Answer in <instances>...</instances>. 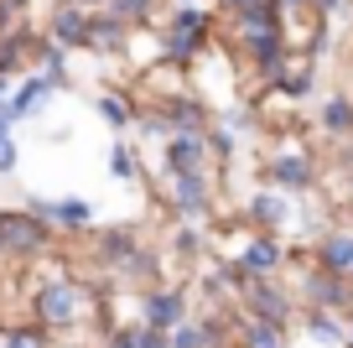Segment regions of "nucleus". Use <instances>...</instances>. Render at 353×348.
<instances>
[{
  "mask_svg": "<svg viewBox=\"0 0 353 348\" xmlns=\"http://www.w3.org/2000/svg\"><path fill=\"white\" fill-rule=\"evenodd\" d=\"M317 177H322V162L307 146H281V151L265 156V182L276 193H312Z\"/></svg>",
  "mask_w": 353,
  "mask_h": 348,
  "instance_id": "obj_4",
  "label": "nucleus"
},
{
  "mask_svg": "<svg viewBox=\"0 0 353 348\" xmlns=\"http://www.w3.org/2000/svg\"><path fill=\"white\" fill-rule=\"evenodd\" d=\"M172 250H176V255H198V250H203L198 229H176V234H172Z\"/></svg>",
  "mask_w": 353,
  "mask_h": 348,
  "instance_id": "obj_32",
  "label": "nucleus"
},
{
  "mask_svg": "<svg viewBox=\"0 0 353 348\" xmlns=\"http://www.w3.org/2000/svg\"><path fill=\"white\" fill-rule=\"evenodd\" d=\"M6 94H11V78H0V99H6Z\"/></svg>",
  "mask_w": 353,
  "mask_h": 348,
  "instance_id": "obj_36",
  "label": "nucleus"
},
{
  "mask_svg": "<svg viewBox=\"0 0 353 348\" xmlns=\"http://www.w3.org/2000/svg\"><path fill=\"white\" fill-rule=\"evenodd\" d=\"M104 348H135V322L130 327L110 322V327H104Z\"/></svg>",
  "mask_w": 353,
  "mask_h": 348,
  "instance_id": "obj_31",
  "label": "nucleus"
},
{
  "mask_svg": "<svg viewBox=\"0 0 353 348\" xmlns=\"http://www.w3.org/2000/svg\"><path fill=\"white\" fill-rule=\"evenodd\" d=\"M296 322H301V338H312V343H322V348H348V317L322 312V307H301Z\"/></svg>",
  "mask_w": 353,
  "mask_h": 348,
  "instance_id": "obj_16",
  "label": "nucleus"
},
{
  "mask_svg": "<svg viewBox=\"0 0 353 348\" xmlns=\"http://www.w3.org/2000/svg\"><path fill=\"white\" fill-rule=\"evenodd\" d=\"M47 42H57L63 52H73V47H83L88 37V11L78 6V0H63V6H52V16H47Z\"/></svg>",
  "mask_w": 353,
  "mask_h": 348,
  "instance_id": "obj_14",
  "label": "nucleus"
},
{
  "mask_svg": "<svg viewBox=\"0 0 353 348\" xmlns=\"http://www.w3.org/2000/svg\"><path fill=\"white\" fill-rule=\"evenodd\" d=\"M94 291L73 276H47L42 286L32 291V322H42L52 338H68L83 327V317H94Z\"/></svg>",
  "mask_w": 353,
  "mask_h": 348,
  "instance_id": "obj_1",
  "label": "nucleus"
},
{
  "mask_svg": "<svg viewBox=\"0 0 353 348\" xmlns=\"http://www.w3.org/2000/svg\"><path fill=\"white\" fill-rule=\"evenodd\" d=\"M203 141H208V156H213V162H219V166H223V162H234V151H239V141H234V135L223 130L219 120H213L208 130H203Z\"/></svg>",
  "mask_w": 353,
  "mask_h": 348,
  "instance_id": "obj_28",
  "label": "nucleus"
},
{
  "mask_svg": "<svg viewBox=\"0 0 353 348\" xmlns=\"http://www.w3.org/2000/svg\"><path fill=\"white\" fill-rule=\"evenodd\" d=\"M244 6H254V0H219V11H229V16H239Z\"/></svg>",
  "mask_w": 353,
  "mask_h": 348,
  "instance_id": "obj_35",
  "label": "nucleus"
},
{
  "mask_svg": "<svg viewBox=\"0 0 353 348\" xmlns=\"http://www.w3.org/2000/svg\"><path fill=\"white\" fill-rule=\"evenodd\" d=\"M286 244H281V234H250V240L239 244V265L244 276H281L286 271Z\"/></svg>",
  "mask_w": 353,
  "mask_h": 348,
  "instance_id": "obj_12",
  "label": "nucleus"
},
{
  "mask_svg": "<svg viewBox=\"0 0 353 348\" xmlns=\"http://www.w3.org/2000/svg\"><path fill=\"white\" fill-rule=\"evenodd\" d=\"M94 109H99V120L110 125V130H130V125H135V109H141V104H135L125 88H104V94L94 99Z\"/></svg>",
  "mask_w": 353,
  "mask_h": 348,
  "instance_id": "obj_20",
  "label": "nucleus"
},
{
  "mask_svg": "<svg viewBox=\"0 0 353 348\" xmlns=\"http://www.w3.org/2000/svg\"><path fill=\"white\" fill-rule=\"evenodd\" d=\"M16 166H21V146H16V141H0V177H11Z\"/></svg>",
  "mask_w": 353,
  "mask_h": 348,
  "instance_id": "obj_33",
  "label": "nucleus"
},
{
  "mask_svg": "<svg viewBox=\"0 0 353 348\" xmlns=\"http://www.w3.org/2000/svg\"><path fill=\"white\" fill-rule=\"evenodd\" d=\"M130 32H135V26L120 21L114 11H88L83 47H88V52H125V47H130Z\"/></svg>",
  "mask_w": 353,
  "mask_h": 348,
  "instance_id": "obj_15",
  "label": "nucleus"
},
{
  "mask_svg": "<svg viewBox=\"0 0 353 348\" xmlns=\"http://www.w3.org/2000/svg\"><path fill=\"white\" fill-rule=\"evenodd\" d=\"M291 203L286 193H276V187H260V193H250V203H244V224H250V234H286L291 229Z\"/></svg>",
  "mask_w": 353,
  "mask_h": 348,
  "instance_id": "obj_10",
  "label": "nucleus"
},
{
  "mask_svg": "<svg viewBox=\"0 0 353 348\" xmlns=\"http://www.w3.org/2000/svg\"><path fill=\"white\" fill-rule=\"evenodd\" d=\"M317 125L332 135V141H348V135H353V94H327V99H322Z\"/></svg>",
  "mask_w": 353,
  "mask_h": 348,
  "instance_id": "obj_21",
  "label": "nucleus"
},
{
  "mask_svg": "<svg viewBox=\"0 0 353 348\" xmlns=\"http://www.w3.org/2000/svg\"><path fill=\"white\" fill-rule=\"evenodd\" d=\"M161 120L172 125V135H203L219 115H213V104L208 99H198V94H161Z\"/></svg>",
  "mask_w": 353,
  "mask_h": 348,
  "instance_id": "obj_9",
  "label": "nucleus"
},
{
  "mask_svg": "<svg viewBox=\"0 0 353 348\" xmlns=\"http://www.w3.org/2000/svg\"><path fill=\"white\" fill-rule=\"evenodd\" d=\"M286 265H296V302L301 307H322V312H338V317L353 312V276L322 271L312 255L301 260V250H291Z\"/></svg>",
  "mask_w": 353,
  "mask_h": 348,
  "instance_id": "obj_2",
  "label": "nucleus"
},
{
  "mask_svg": "<svg viewBox=\"0 0 353 348\" xmlns=\"http://www.w3.org/2000/svg\"><path fill=\"white\" fill-rule=\"evenodd\" d=\"M348 348H353V312H348Z\"/></svg>",
  "mask_w": 353,
  "mask_h": 348,
  "instance_id": "obj_37",
  "label": "nucleus"
},
{
  "mask_svg": "<svg viewBox=\"0 0 353 348\" xmlns=\"http://www.w3.org/2000/svg\"><path fill=\"white\" fill-rule=\"evenodd\" d=\"M166 32H192V37H213V11H203V6H172L166 11Z\"/></svg>",
  "mask_w": 353,
  "mask_h": 348,
  "instance_id": "obj_24",
  "label": "nucleus"
},
{
  "mask_svg": "<svg viewBox=\"0 0 353 348\" xmlns=\"http://www.w3.org/2000/svg\"><path fill=\"white\" fill-rule=\"evenodd\" d=\"M110 177L114 182H141V146L114 141L110 146Z\"/></svg>",
  "mask_w": 353,
  "mask_h": 348,
  "instance_id": "obj_26",
  "label": "nucleus"
},
{
  "mask_svg": "<svg viewBox=\"0 0 353 348\" xmlns=\"http://www.w3.org/2000/svg\"><path fill=\"white\" fill-rule=\"evenodd\" d=\"M276 348H291V343H276Z\"/></svg>",
  "mask_w": 353,
  "mask_h": 348,
  "instance_id": "obj_39",
  "label": "nucleus"
},
{
  "mask_svg": "<svg viewBox=\"0 0 353 348\" xmlns=\"http://www.w3.org/2000/svg\"><path fill=\"white\" fill-rule=\"evenodd\" d=\"M239 302H244V317H265V322H281V327H291L296 312H301L296 291L281 286L276 276H250V286L239 291Z\"/></svg>",
  "mask_w": 353,
  "mask_h": 348,
  "instance_id": "obj_5",
  "label": "nucleus"
},
{
  "mask_svg": "<svg viewBox=\"0 0 353 348\" xmlns=\"http://www.w3.org/2000/svg\"><path fill=\"white\" fill-rule=\"evenodd\" d=\"M135 348H172V333H161V327H135Z\"/></svg>",
  "mask_w": 353,
  "mask_h": 348,
  "instance_id": "obj_29",
  "label": "nucleus"
},
{
  "mask_svg": "<svg viewBox=\"0 0 353 348\" xmlns=\"http://www.w3.org/2000/svg\"><path fill=\"white\" fill-rule=\"evenodd\" d=\"M32 57H37V73H47L57 88H68V84H73V78H68V52H63L57 42H47V37H42Z\"/></svg>",
  "mask_w": 353,
  "mask_h": 348,
  "instance_id": "obj_25",
  "label": "nucleus"
},
{
  "mask_svg": "<svg viewBox=\"0 0 353 348\" xmlns=\"http://www.w3.org/2000/svg\"><path fill=\"white\" fill-rule=\"evenodd\" d=\"M26 208H32L42 224L73 229V234H83V229L99 224V208L88 203V197H78V193H68V197H26Z\"/></svg>",
  "mask_w": 353,
  "mask_h": 348,
  "instance_id": "obj_8",
  "label": "nucleus"
},
{
  "mask_svg": "<svg viewBox=\"0 0 353 348\" xmlns=\"http://www.w3.org/2000/svg\"><path fill=\"white\" fill-rule=\"evenodd\" d=\"M213 156H208V141L203 135H172L161 146V172L176 177V172H208Z\"/></svg>",
  "mask_w": 353,
  "mask_h": 348,
  "instance_id": "obj_13",
  "label": "nucleus"
},
{
  "mask_svg": "<svg viewBox=\"0 0 353 348\" xmlns=\"http://www.w3.org/2000/svg\"><path fill=\"white\" fill-rule=\"evenodd\" d=\"M52 94H57V84L47 73H21V78H16V88H11V99H6V104H11V120H32Z\"/></svg>",
  "mask_w": 353,
  "mask_h": 348,
  "instance_id": "obj_17",
  "label": "nucleus"
},
{
  "mask_svg": "<svg viewBox=\"0 0 353 348\" xmlns=\"http://www.w3.org/2000/svg\"><path fill=\"white\" fill-rule=\"evenodd\" d=\"M26 6H32V0H0V11H11L16 21H21V16H26Z\"/></svg>",
  "mask_w": 353,
  "mask_h": 348,
  "instance_id": "obj_34",
  "label": "nucleus"
},
{
  "mask_svg": "<svg viewBox=\"0 0 353 348\" xmlns=\"http://www.w3.org/2000/svg\"><path fill=\"white\" fill-rule=\"evenodd\" d=\"M188 317H192V291H188V286L161 281V286H145V291H141V322H145V327L176 333Z\"/></svg>",
  "mask_w": 353,
  "mask_h": 348,
  "instance_id": "obj_6",
  "label": "nucleus"
},
{
  "mask_svg": "<svg viewBox=\"0 0 353 348\" xmlns=\"http://www.w3.org/2000/svg\"><path fill=\"white\" fill-rule=\"evenodd\" d=\"M234 338H239V348H276V343H291L286 327H281V322H265V317H239Z\"/></svg>",
  "mask_w": 353,
  "mask_h": 348,
  "instance_id": "obj_22",
  "label": "nucleus"
},
{
  "mask_svg": "<svg viewBox=\"0 0 353 348\" xmlns=\"http://www.w3.org/2000/svg\"><path fill=\"white\" fill-rule=\"evenodd\" d=\"M348 197H353V177H348Z\"/></svg>",
  "mask_w": 353,
  "mask_h": 348,
  "instance_id": "obj_38",
  "label": "nucleus"
},
{
  "mask_svg": "<svg viewBox=\"0 0 353 348\" xmlns=\"http://www.w3.org/2000/svg\"><path fill=\"white\" fill-rule=\"evenodd\" d=\"M270 94L291 99V104L312 99V94H317V63H307V57H291V63H286V73H281L276 84H270Z\"/></svg>",
  "mask_w": 353,
  "mask_h": 348,
  "instance_id": "obj_19",
  "label": "nucleus"
},
{
  "mask_svg": "<svg viewBox=\"0 0 353 348\" xmlns=\"http://www.w3.org/2000/svg\"><path fill=\"white\" fill-rule=\"evenodd\" d=\"M161 6H166V0H110L104 11H114L120 21H130V26H151L156 16H161Z\"/></svg>",
  "mask_w": 353,
  "mask_h": 348,
  "instance_id": "obj_27",
  "label": "nucleus"
},
{
  "mask_svg": "<svg viewBox=\"0 0 353 348\" xmlns=\"http://www.w3.org/2000/svg\"><path fill=\"white\" fill-rule=\"evenodd\" d=\"M312 11H317V21H338L353 11V0H312Z\"/></svg>",
  "mask_w": 353,
  "mask_h": 348,
  "instance_id": "obj_30",
  "label": "nucleus"
},
{
  "mask_svg": "<svg viewBox=\"0 0 353 348\" xmlns=\"http://www.w3.org/2000/svg\"><path fill=\"white\" fill-rule=\"evenodd\" d=\"M307 255L322 265V271H332V276H353V229L327 224L317 240L307 244Z\"/></svg>",
  "mask_w": 353,
  "mask_h": 348,
  "instance_id": "obj_11",
  "label": "nucleus"
},
{
  "mask_svg": "<svg viewBox=\"0 0 353 348\" xmlns=\"http://www.w3.org/2000/svg\"><path fill=\"white\" fill-rule=\"evenodd\" d=\"M52 250V224L32 208H0V260H42Z\"/></svg>",
  "mask_w": 353,
  "mask_h": 348,
  "instance_id": "obj_3",
  "label": "nucleus"
},
{
  "mask_svg": "<svg viewBox=\"0 0 353 348\" xmlns=\"http://www.w3.org/2000/svg\"><path fill=\"white\" fill-rule=\"evenodd\" d=\"M166 208H172L176 218H188V224L208 218L213 213V172H176V177H166Z\"/></svg>",
  "mask_w": 353,
  "mask_h": 348,
  "instance_id": "obj_7",
  "label": "nucleus"
},
{
  "mask_svg": "<svg viewBox=\"0 0 353 348\" xmlns=\"http://www.w3.org/2000/svg\"><path fill=\"white\" fill-rule=\"evenodd\" d=\"M0 348H57V338L32 317H16V322L0 327Z\"/></svg>",
  "mask_w": 353,
  "mask_h": 348,
  "instance_id": "obj_23",
  "label": "nucleus"
},
{
  "mask_svg": "<svg viewBox=\"0 0 353 348\" xmlns=\"http://www.w3.org/2000/svg\"><path fill=\"white\" fill-rule=\"evenodd\" d=\"M141 250H145V244H141V234H135L130 224L104 229V234H99V244H94V255H99V260L110 265V271H125V265H130Z\"/></svg>",
  "mask_w": 353,
  "mask_h": 348,
  "instance_id": "obj_18",
  "label": "nucleus"
}]
</instances>
